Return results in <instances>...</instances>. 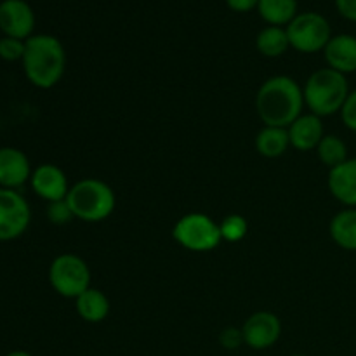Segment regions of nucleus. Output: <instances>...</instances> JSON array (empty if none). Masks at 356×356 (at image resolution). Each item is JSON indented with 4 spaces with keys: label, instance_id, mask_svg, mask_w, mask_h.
<instances>
[{
    "label": "nucleus",
    "instance_id": "1",
    "mask_svg": "<svg viewBox=\"0 0 356 356\" xmlns=\"http://www.w3.org/2000/svg\"><path fill=\"white\" fill-rule=\"evenodd\" d=\"M305 110L302 87L292 76L275 75L261 83L256 111L264 125L287 129Z\"/></svg>",
    "mask_w": 356,
    "mask_h": 356
},
{
    "label": "nucleus",
    "instance_id": "2",
    "mask_svg": "<svg viewBox=\"0 0 356 356\" xmlns=\"http://www.w3.org/2000/svg\"><path fill=\"white\" fill-rule=\"evenodd\" d=\"M26 79L38 89H52L61 82L66 70V51L52 35H31L24 42L21 59Z\"/></svg>",
    "mask_w": 356,
    "mask_h": 356
},
{
    "label": "nucleus",
    "instance_id": "3",
    "mask_svg": "<svg viewBox=\"0 0 356 356\" xmlns=\"http://www.w3.org/2000/svg\"><path fill=\"white\" fill-rule=\"evenodd\" d=\"M350 92L346 75L329 66L313 72L302 87L305 106L320 118L341 113Z\"/></svg>",
    "mask_w": 356,
    "mask_h": 356
},
{
    "label": "nucleus",
    "instance_id": "4",
    "mask_svg": "<svg viewBox=\"0 0 356 356\" xmlns=\"http://www.w3.org/2000/svg\"><path fill=\"white\" fill-rule=\"evenodd\" d=\"M66 204L73 212V218L86 222H101L113 214L117 197L113 188L103 179L86 177L70 186Z\"/></svg>",
    "mask_w": 356,
    "mask_h": 356
},
{
    "label": "nucleus",
    "instance_id": "5",
    "mask_svg": "<svg viewBox=\"0 0 356 356\" xmlns=\"http://www.w3.org/2000/svg\"><path fill=\"white\" fill-rule=\"evenodd\" d=\"M172 236L181 247L191 252H211L222 242L219 222L204 212H190L177 219Z\"/></svg>",
    "mask_w": 356,
    "mask_h": 356
},
{
    "label": "nucleus",
    "instance_id": "6",
    "mask_svg": "<svg viewBox=\"0 0 356 356\" xmlns=\"http://www.w3.org/2000/svg\"><path fill=\"white\" fill-rule=\"evenodd\" d=\"M49 284L56 294L76 299L90 289V268L76 254H61L49 266Z\"/></svg>",
    "mask_w": 356,
    "mask_h": 356
},
{
    "label": "nucleus",
    "instance_id": "7",
    "mask_svg": "<svg viewBox=\"0 0 356 356\" xmlns=\"http://www.w3.org/2000/svg\"><path fill=\"white\" fill-rule=\"evenodd\" d=\"M285 30L291 47L302 54H315L323 51L332 38V28L327 17L313 10L298 14Z\"/></svg>",
    "mask_w": 356,
    "mask_h": 356
},
{
    "label": "nucleus",
    "instance_id": "8",
    "mask_svg": "<svg viewBox=\"0 0 356 356\" xmlns=\"http://www.w3.org/2000/svg\"><path fill=\"white\" fill-rule=\"evenodd\" d=\"M31 221L26 198L16 190L0 188V242H10L23 235Z\"/></svg>",
    "mask_w": 356,
    "mask_h": 356
},
{
    "label": "nucleus",
    "instance_id": "9",
    "mask_svg": "<svg viewBox=\"0 0 356 356\" xmlns=\"http://www.w3.org/2000/svg\"><path fill=\"white\" fill-rule=\"evenodd\" d=\"M243 341L252 350H268L282 336V322L275 313L256 312L243 322Z\"/></svg>",
    "mask_w": 356,
    "mask_h": 356
},
{
    "label": "nucleus",
    "instance_id": "10",
    "mask_svg": "<svg viewBox=\"0 0 356 356\" xmlns=\"http://www.w3.org/2000/svg\"><path fill=\"white\" fill-rule=\"evenodd\" d=\"M35 14L24 0H3L0 2V30L3 37L28 40L33 33Z\"/></svg>",
    "mask_w": 356,
    "mask_h": 356
},
{
    "label": "nucleus",
    "instance_id": "11",
    "mask_svg": "<svg viewBox=\"0 0 356 356\" xmlns=\"http://www.w3.org/2000/svg\"><path fill=\"white\" fill-rule=\"evenodd\" d=\"M31 190L37 197L45 202H59L66 200V195L70 191L68 177L61 167L54 163H42L37 169H33L30 177Z\"/></svg>",
    "mask_w": 356,
    "mask_h": 356
},
{
    "label": "nucleus",
    "instance_id": "12",
    "mask_svg": "<svg viewBox=\"0 0 356 356\" xmlns=\"http://www.w3.org/2000/svg\"><path fill=\"white\" fill-rule=\"evenodd\" d=\"M31 165L28 156L13 146L0 148V188L16 190L31 177Z\"/></svg>",
    "mask_w": 356,
    "mask_h": 356
},
{
    "label": "nucleus",
    "instance_id": "13",
    "mask_svg": "<svg viewBox=\"0 0 356 356\" xmlns=\"http://www.w3.org/2000/svg\"><path fill=\"white\" fill-rule=\"evenodd\" d=\"M291 146L298 152H312L316 149L322 138L325 136L322 118L313 113H302L287 127Z\"/></svg>",
    "mask_w": 356,
    "mask_h": 356
},
{
    "label": "nucleus",
    "instance_id": "14",
    "mask_svg": "<svg viewBox=\"0 0 356 356\" xmlns=\"http://www.w3.org/2000/svg\"><path fill=\"white\" fill-rule=\"evenodd\" d=\"M325 63L329 68L350 75L356 72V37L355 35L341 33L332 35L329 44L323 49Z\"/></svg>",
    "mask_w": 356,
    "mask_h": 356
},
{
    "label": "nucleus",
    "instance_id": "15",
    "mask_svg": "<svg viewBox=\"0 0 356 356\" xmlns=\"http://www.w3.org/2000/svg\"><path fill=\"white\" fill-rule=\"evenodd\" d=\"M329 191L346 207H356V159H348L329 170Z\"/></svg>",
    "mask_w": 356,
    "mask_h": 356
},
{
    "label": "nucleus",
    "instance_id": "16",
    "mask_svg": "<svg viewBox=\"0 0 356 356\" xmlns=\"http://www.w3.org/2000/svg\"><path fill=\"white\" fill-rule=\"evenodd\" d=\"M76 315L87 323H101L110 315V299L99 289H87L83 294L75 299Z\"/></svg>",
    "mask_w": 356,
    "mask_h": 356
},
{
    "label": "nucleus",
    "instance_id": "17",
    "mask_svg": "<svg viewBox=\"0 0 356 356\" xmlns=\"http://www.w3.org/2000/svg\"><path fill=\"white\" fill-rule=\"evenodd\" d=\"M332 242L348 252H356V207H346L337 212L329 225Z\"/></svg>",
    "mask_w": 356,
    "mask_h": 356
},
{
    "label": "nucleus",
    "instance_id": "18",
    "mask_svg": "<svg viewBox=\"0 0 356 356\" xmlns=\"http://www.w3.org/2000/svg\"><path fill=\"white\" fill-rule=\"evenodd\" d=\"M291 148L287 129L264 125L256 136V152L264 159H278Z\"/></svg>",
    "mask_w": 356,
    "mask_h": 356
},
{
    "label": "nucleus",
    "instance_id": "19",
    "mask_svg": "<svg viewBox=\"0 0 356 356\" xmlns=\"http://www.w3.org/2000/svg\"><path fill=\"white\" fill-rule=\"evenodd\" d=\"M257 13L270 26H284L298 16V0H259Z\"/></svg>",
    "mask_w": 356,
    "mask_h": 356
},
{
    "label": "nucleus",
    "instance_id": "20",
    "mask_svg": "<svg viewBox=\"0 0 356 356\" xmlns=\"http://www.w3.org/2000/svg\"><path fill=\"white\" fill-rule=\"evenodd\" d=\"M256 47L264 58H280L291 47L287 30L282 26H268L259 31L256 38Z\"/></svg>",
    "mask_w": 356,
    "mask_h": 356
},
{
    "label": "nucleus",
    "instance_id": "21",
    "mask_svg": "<svg viewBox=\"0 0 356 356\" xmlns=\"http://www.w3.org/2000/svg\"><path fill=\"white\" fill-rule=\"evenodd\" d=\"M315 152L318 155L320 162L329 167V170L348 160V145L336 134L323 136Z\"/></svg>",
    "mask_w": 356,
    "mask_h": 356
},
{
    "label": "nucleus",
    "instance_id": "22",
    "mask_svg": "<svg viewBox=\"0 0 356 356\" xmlns=\"http://www.w3.org/2000/svg\"><path fill=\"white\" fill-rule=\"evenodd\" d=\"M219 228H221V236L225 242L236 243L242 242L243 238L249 233V222L243 216L240 214H229L219 222Z\"/></svg>",
    "mask_w": 356,
    "mask_h": 356
},
{
    "label": "nucleus",
    "instance_id": "23",
    "mask_svg": "<svg viewBox=\"0 0 356 356\" xmlns=\"http://www.w3.org/2000/svg\"><path fill=\"white\" fill-rule=\"evenodd\" d=\"M24 42L19 40V38L13 37H2L0 38V58L3 61H21L24 56Z\"/></svg>",
    "mask_w": 356,
    "mask_h": 356
},
{
    "label": "nucleus",
    "instance_id": "24",
    "mask_svg": "<svg viewBox=\"0 0 356 356\" xmlns=\"http://www.w3.org/2000/svg\"><path fill=\"white\" fill-rule=\"evenodd\" d=\"M45 214H47V219L52 222V225H58V226H63L66 225V222L72 221V219H75L73 218L72 209H70V205L66 204V200L51 202V204L47 205Z\"/></svg>",
    "mask_w": 356,
    "mask_h": 356
},
{
    "label": "nucleus",
    "instance_id": "25",
    "mask_svg": "<svg viewBox=\"0 0 356 356\" xmlns=\"http://www.w3.org/2000/svg\"><path fill=\"white\" fill-rule=\"evenodd\" d=\"M219 343H221V346L226 348V350H238L242 344H245L242 329H235V327L225 329L221 332V336H219Z\"/></svg>",
    "mask_w": 356,
    "mask_h": 356
},
{
    "label": "nucleus",
    "instance_id": "26",
    "mask_svg": "<svg viewBox=\"0 0 356 356\" xmlns=\"http://www.w3.org/2000/svg\"><path fill=\"white\" fill-rule=\"evenodd\" d=\"M341 120L350 131L356 132V89L351 90L343 110H341Z\"/></svg>",
    "mask_w": 356,
    "mask_h": 356
},
{
    "label": "nucleus",
    "instance_id": "27",
    "mask_svg": "<svg viewBox=\"0 0 356 356\" xmlns=\"http://www.w3.org/2000/svg\"><path fill=\"white\" fill-rule=\"evenodd\" d=\"M336 7L344 19L356 23V0H336Z\"/></svg>",
    "mask_w": 356,
    "mask_h": 356
},
{
    "label": "nucleus",
    "instance_id": "28",
    "mask_svg": "<svg viewBox=\"0 0 356 356\" xmlns=\"http://www.w3.org/2000/svg\"><path fill=\"white\" fill-rule=\"evenodd\" d=\"M226 3L235 13H249V10L257 9L259 0H226Z\"/></svg>",
    "mask_w": 356,
    "mask_h": 356
},
{
    "label": "nucleus",
    "instance_id": "29",
    "mask_svg": "<svg viewBox=\"0 0 356 356\" xmlns=\"http://www.w3.org/2000/svg\"><path fill=\"white\" fill-rule=\"evenodd\" d=\"M7 356H31V355L26 353V351H13V353H9Z\"/></svg>",
    "mask_w": 356,
    "mask_h": 356
},
{
    "label": "nucleus",
    "instance_id": "30",
    "mask_svg": "<svg viewBox=\"0 0 356 356\" xmlns=\"http://www.w3.org/2000/svg\"><path fill=\"white\" fill-rule=\"evenodd\" d=\"M294 356H305V355H294Z\"/></svg>",
    "mask_w": 356,
    "mask_h": 356
}]
</instances>
